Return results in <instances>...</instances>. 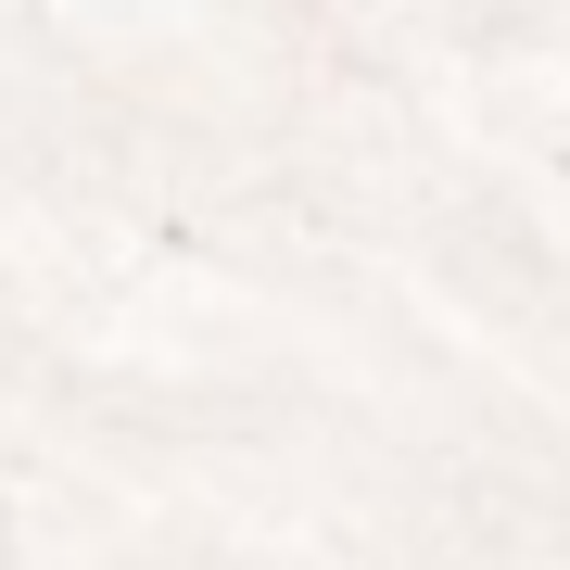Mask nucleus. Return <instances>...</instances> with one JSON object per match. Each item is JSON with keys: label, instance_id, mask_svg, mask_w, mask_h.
Returning <instances> with one entry per match:
<instances>
[]
</instances>
